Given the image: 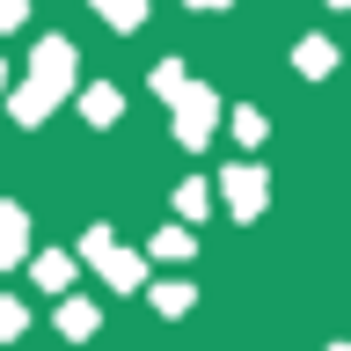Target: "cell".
<instances>
[{
    "mask_svg": "<svg viewBox=\"0 0 351 351\" xmlns=\"http://www.w3.org/2000/svg\"><path fill=\"white\" fill-rule=\"evenodd\" d=\"M88 8H95L110 29H139V22H147V0H88Z\"/></svg>",
    "mask_w": 351,
    "mask_h": 351,
    "instance_id": "cell-12",
    "label": "cell"
},
{
    "mask_svg": "<svg viewBox=\"0 0 351 351\" xmlns=\"http://www.w3.org/2000/svg\"><path fill=\"white\" fill-rule=\"evenodd\" d=\"M95 322H103V315H95V300H73V293H59V337L88 344V337H95Z\"/></svg>",
    "mask_w": 351,
    "mask_h": 351,
    "instance_id": "cell-9",
    "label": "cell"
},
{
    "mask_svg": "<svg viewBox=\"0 0 351 351\" xmlns=\"http://www.w3.org/2000/svg\"><path fill=\"white\" fill-rule=\"evenodd\" d=\"M176 213H183V219H205V213H213V191H205L197 176H191V183H176Z\"/></svg>",
    "mask_w": 351,
    "mask_h": 351,
    "instance_id": "cell-14",
    "label": "cell"
},
{
    "mask_svg": "<svg viewBox=\"0 0 351 351\" xmlns=\"http://www.w3.org/2000/svg\"><path fill=\"white\" fill-rule=\"evenodd\" d=\"M219 183H227V213H234V219H256L263 205H271V176H263L256 161H241V169H227Z\"/></svg>",
    "mask_w": 351,
    "mask_h": 351,
    "instance_id": "cell-4",
    "label": "cell"
},
{
    "mask_svg": "<svg viewBox=\"0 0 351 351\" xmlns=\"http://www.w3.org/2000/svg\"><path fill=\"white\" fill-rule=\"evenodd\" d=\"M183 81H191V73H183V59H161V66H154V95H161V103H169Z\"/></svg>",
    "mask_w": 351,
    "mask_h": 351,
    "instance_id": "cell-16",
    "label": "cell"
},
{
    "mask_svg": "<svg viewBox=\"0 0 351 351\" xmlns=\"http://www.w3.org/2000/svg\"><path fill=\"white\" fill-rule=\"evenodd\" d=\"M322 8H344V0H322Z\"/></svg>",
    "mask_w": 351,
    "mask_h": 351,
    "instance_id": "cell-20",
    "label": "cell"
},
{
    "mask_svg": "<svg viewBox=\"0 0 351 351\" xmlns=\"http://www.w3.org/2000/svg\"><path fill=\"white\" fill-rule=\"evenodd\" d=\"M191 249H197L191 227H161V234L147 241V256H161V263H191Z\"/></svg>",
    "mask_w": 351,
    "mask_h": 351,
    "instance_id": "cell-11",
    "label": "cell"
},
{
    "mask_svg": "<svg viewBox=\"0 0 351 351\" xmlns=\"http://www.w3.org/2000/svg\"><path fill=\"white\" fill-rule=\"evenodd\" d=\"M263 132H271V125H263V110H256V103H241V110H234V139H241V147H256Z\"/></svg>",
    "mask_w": 351,
    "mask_h": 351,
    "instance_id": "cell-15",
    "label": "cell"
},
{
    "mask_svg": "<svg viewBox=\"0 0 351 351\" xmlns=\"http://www.w3.org/2000/svg\"><path fill=\"white\" fill-rule=\"evenodd\" d=\"M81 263H88L103 285H117V293L147 285V256H139V249H125L110 227H88V234H81Z\"/></svg>",
    "mask_w": 351,
    "mask_h": 351,
    "instance_id": "cell-1",
    "label": "cell"
},
{
    "mask_svg": "<svg viewBox=\"0 0 351 351\" xmlns=\"http://www.w3.org/2000/svg\"><path fill=\"white\" fill-rule=\"evenodd\" d=\"M73 66H81V51H73V37H37V51H29V81L44 88H73Z\"/></svg>",
    "mask_w": 351,
    "mask_h": 351,
    "instance_id": "cell-3",
    "label": "cell"
},
{
    "mask_svg": "<svg viewBox=\"0 0 351 351\" xmlns=\"http://www.w3.org/2000/svg\"><path fill=\"white\" fill-rule=\"evenodd\" d=\"M81 117H88L95 132H103V125H117V117H125V95H117L110 81H88V88H81Z\"/></svg>",
    "mask_w": 351,
    "mask_h": 351,
    "instance_id": "cell-7",
    "label": "cell"
},
{
    "mask_svg": "<svg viewBox=\"0 0 351 351\" xmlns=\"http://www.w3.org/2000/svg\"><path fill=\"white\" fill-rule=\"evenodd\" d=\"M183 8H205V15H213V8H234V0H183Z\"/></svg>",
    "mask_w": 351,
    "mask_h": 351,
    "instance_id": "cell-19",
    "label": "cell"
},
{
    "mask_svg": "<svg viewBox=\"0 0 351 351\" xmlns=\"http://www.w3.org/2000/svg\"><path fill=\"white\" fill-rule=\"evenodd\" d=\"M22 22H29V0H0V37H8V29H22Z\"/></svg>",
    "mask_w": 351,
    "mask_h": 351,
    "instance_id": "cell-18",
    "label": "cell"
},
{
    "mask_svg": "<svg viewBox=\"0 0 351 351\" xmlns=\"http://www.w3.org/2000/svg\"><path fill=\"white\" fill-rule=\"evenodd\" d=\"M0 81H8V73H0Z\"/></svg>",
    "mask_w": 351,
    "mask_h": 351,
    "instance_id": "cell-22",
    "label": "cell"
},
{
    "mask_svg": "<svg viewBox=\"0 0 351 351\" xmlns=\"http://www.w3.org/2000/svg\"><path fill=\"white\" fill-rule=\"evenodd\" d=\"M22 329H29V307H22V300H0V344H15Z\"/></svg>",
    "mask_w": 351,
    "mask_h": 351,
    "instance_id": "cell-17",
    "label": "cell"
},
{
    "mask_svg": "<svg viewBox=\"0 0 351 351\" xmlns=\"http://www.w3.org/2000/svg\"><path fill=\"white\" fill-rule=\"evenodd\" d=\"M191 307H197V293L183 278H161V285H154V315H191Z\"/></svg>",
    "mask_w": 351,
    "mask_h": 351,
    "instance_id": "cell-13",
    "label": "cell"
},
{
    "mask_svg": "<svg viewBox=\"0 0 351 351\" xmlns=\"http://www.w3.org/2000/svg\"><path fill=\"white\" fill-rule=\"evenodd\" d=\"M329 351H344V344H329Z\"/></svg>",
    "mask_w": 351,
    "mask_h": 351,
    "instance_id": "cell-21",
    "label": "cell"
},
{
    "mask_svg": "<svg viewBox=\"0 0 351 351\" xmlns=\"http://www.w3.org/2000/svg\"><path fill=\"white\" fill-rule=\"evenodd\" d=\"M8 110H15V125H44V117L59 110V88H44V81H22L15 95H8Z\"/></svg>",
    "mask_w": 351,
    "mask_h": 351,
    "instance_id": "cell-6",
    "label": "cell"
},
{
    "mask_svg": "<svg viewBox=\"0 0 351 351\" xmlns=\"http://www.w3.org/2000/svg\"><path fill=\"white\" fill-rule=\"evenodd\" d=\"M293 66H300L307 81H322L329 66H337V44H329V37H300V44H293Z\"/></svg>",
    "mask_w": 351,
    "mask_h": 351,
    "instance_id": "cell-10",
    "label": "cell"
},
{
    "mask_svg": "<svg viewBox=\"0 0 351 351\" xmlns=\"http://www.w3.org/2000/svg\"><path fill=\"white\" fill-rule=\"evenodd\" d=\"M22 263H29V278H37L44 293H66V285H73V271H81V263L59 256V249H44V256H22Z\"/></svg>",
    "mask_w": 351,
    "mask_h": 351,
    "instance_id": "cell-8",
    "label": "cell"
},
{
    "mask_svg": "<svg viewBox=\"0 0 351 351\" xmlns=\"http://www.w3.org/2000/svg\"><path fill=\"white\" fill-rule=\"evenodd\" d=\"M169 117H176V139L197 154L205 139H213V125H219V95H213L205 81H183V88L169 95Z\"/></svg>",
    "mask_w": 351,
    "mask_h": 351,
    "instance_id": "cell-2",
    "label": "cell"
},
{
    "mask_svg": "<svg viewBox=\"0 0 351 351\" xmlns=\"http://www.w3.org/2000/svg\"><path fill=\"white\" fill-rule=\"evenodd\" d=\"M22 256H29V213L15 197H0V271H15Z\"/></svg>",
    "mask_w": 351,
    "mask_h": 351,
    "instance_id": "cell-5",
    "label": "cell"
}]
</instances>
